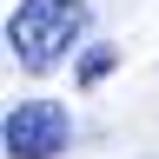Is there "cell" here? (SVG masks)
Here are the masks:
<instances>
[{
    "mask_svg": "<svg viewBox=\"0 0 159 159\" xmlns=\"http://www.w3.org/2000/svg\"><path fill=\"white\" fill-rule=\"evenodd\" d=\"M86 0H20L7 13V47L27 73H53L86 33Z\"/></svg>",
    "mask_w": 159,
    "mask_h": 159,
    "instance_id": "1",
    "label": "cell"
},
{
    "mask_svg": "<svg viewBox=\"0 0 159 159\" xmlns=\"http://www.w3.org/2000/svg\"><path fill=\"white\" fill-rule=\"evenodd\" d=\"M66 139H73V119H66L60 99H20L7 113V126H0L7 159H60Z\"/></svg>",
    "mask_w": 159,
    "mask_h": 159,
    "instance_id": "2",
    "label": "cell"
},
{
    "mask_svg": "<svg viewBox=\"0 0 159 159\" xmlns=\"http://www.w3.org/2000/svg\"><path fill=\"white\" fill-rule=\"evenodd\" d=\"M113 60H119V47H93V53H80V86H99V80L113 73Z\"/></svg>",
    "mask_w": 159,
    "mask_h": 159,
    "instance_id": "3",
    "label": "cell"
}]
</instances>
